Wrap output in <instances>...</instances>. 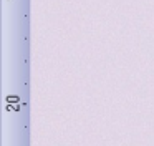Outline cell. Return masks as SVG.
Masks as SVG:
<instances>
[{"label": "cell", "instance_id": "1", "mask_svg": "<svg viewBox=\"0 0 154 146\" xmlns=\"http://www.w3.org/2000/svg\"><path fill=\"white\" fill-rule=\"evenodd\" d=\"M7 100H8L10 103H17V101H18V98H17V96H8Z\"/></svg>", "mask_w": 154, "mask_h": 146}]
</instances>
